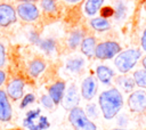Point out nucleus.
<instances>
[{
    "instance_id": "a211bd4d",
    "label": "nucleus",
    "mask_w": 146,
    "mask_h": 130,
    "mask_svg": "<svg viewBox=\"0 0 146 130\" xmlns=\"http://www.w3.org/2000/svg\"><path fill=\"white\" fill-rule=\"evenodd\" d=\"M90 26H91L94 30L98 31V32H105V31L110 30L111 24H110V22H108L106 18H104V17H96V18H92V19L90 21Z\"/></svg>"
},
{
    "instance_id": "4be33fe9",
    "label": "nucleus",
    "mask_w": 146,
    "mask_h": 130,
    "mask_svg": "<svg viewBox=\"0 0 146 130\" xmlns=\"http://www.w3.org/2000/svg\"><path fill=\"white\" fill-rule=\"evenodd\" d=\"M132 78H133V81H135L136 86H138L139 88L146 89V71L145 70L135 71Z\"/></svg>"
},
{
    "instance_id": "5701e85b",
    "label": "nucleus",
    "mask_w": 146,
    "mask_h": 130,
    "mask_svg": "<svg viewBox=\"0 0 146 130\" xmlns=\"http://www.w3.org/2000/svg\"><path fill=\"white\" fill-rule=\"evenodd\" d=\"M39 46L42 50H44L46 52H51L54 51L55 49V46H56V42L55 40L52 39H46V40H42V41H39Z\"/></svg>"
},
{
    "instance_id": "9b49d317",
    "label": "nucleus",
    "mask_w": 146,
    "mask_h": 130,
    "mask_svg": "<svg viewBox=\"0 0 146 130\" xmlns=\"http://www.w3.org/2000/svg\"><path fill=\"white\" fill-rule=\"evenodd\" d=\"M24 92V82L22 79H13L8 86H7V95L13 99V100H18L19 98L23 97Z\"/></svg>"
},
{
    "instance_id": "c756f323",
    "label": "nucleus",
    "mask_w": 146,
    "mask_h": 130,
    "mask_svg": "<svg viewBox=\"0 0 146 130\" xmlns=\"http://www.w3.org/2000/svg\"><path fill=\"white\" fill-rule=\"evenodd\" d=\"M5 62H6V50L3 44L0 43V67L5 65Z\"/></svg>"
},
{
    "instance_id": "9d476101",
    "label": "nucleus",
    "mask_w": 146,
    "mask_h": 130,
    "mask_svg": "<svg viewBox=\"0 0 146 130\" xmlns=\"http://www.w3.org/2000/svg\"><path fill=\"white\" fill-rule=\"evenodd\" d=\"M97 88H98V86H97L96 78L92 76V75L87 76L81 83V95H82V97L87 100L92 99L95 97L96 92H97Z\"/></svg>"
},
{
    "instance_id": "423d86ee",
    "label": "nucleus",
    "mask_w": 146,
    "mask_h": 130,
    "mask_svg": "<svg viewBox=\"0 0 146 130\" xmlns=\"http://www.w3.org/2000/svg\"><path fill=\"white\" fill-rule=\"evenodd\" d=\"M17 16L24 22H34L39 18V9L34 2H22L16 8Z\"/></svg>"
},
{
    "instance_id": "39448f33",
    "label": "nucleus",
    "mask_w": 146,
    "mask_h": 130,
    "mask_svg": "<svg viewBox=\"0 0 146 130\" xmlns=\"http://www.w3.org/2000/svg\"><path fill=\"white\" fill-rule=\"evenodd\" d=\"M24 125L30 130H43L49 127V123L47 117L40 114V109H33L26 114Z\"/></svg>"
},
{
    "instance_id": "c85d7f7f",
    "label": "nucleus",
    "mask_w": 146,
    "mask_h": 130,
    "mask_svg": "<svg viewBox=\"0 0 146 130\" xmlns=\"http://www.w3.org/2000/svg\"><path fill=\"white\" fill-rule=\"evenodd\" d=\"M33 100H34V96H33L32 94H29V95H26V96L24 97V99H23L22 104H21V107H25L26 105H29V104L33 103Z\"/></svg>"
},
{
    "instance_id": "412c9836",
    "label": "nucleus",
    "mask_w": 146,
    "mask_h": 130,
    "mask_svg": "<svg viewBox=\"0 0 146 130\" xmlns=\"http://www.w3.org/2000/svg\"><path fill=\"white\" fill-rule=\"evenodd\" d=\"M83 40V36H82V33L80 31H74L71 33V35L68 36V40H67V44L71 49H75L79 44H81Z\"/></svg>"
},
{
    "instance_id": "72a5a7b5",
    "label": "nucleus",
    "mask_w": 146,
    "mask_h": 130,
    "mask_svg": "<svg viewBox=\"0 0 146 130\" xmlns=\"http://www.w3.org/2000/svg\"><path fill=\"white\" fill-rule=\"evenodd\" d=\"M141 64H143V67H144V70L146 71V56L143 58V60H141Z\"/></svg>"
},
{
    "instance_id": "6e6552de",
    "label": "nucleus",
    "mask_w": 146,
    "mask_h": 130,
    "mask_svg": "<svg viewBox=\"0 0 146 130\" xmlns=\"http://www.w3.org/2000/svg\"><path fill=\"white\" fill-rule=\"evenodd\" d=\"M17 21L16 9L9 3H0V26L7 27Z\"/></svg>"
},
{
    "instance_id": "f257e3e1",
    "label": "nucleus",
    "mask_w": 146,
    "mask_h": 130,
    "mask_svg": "<svg viewBox=\"0 0 146 130\" xmlns=\"http://www.w3.org/2000/svg\"><path fill=\"white\" fill-rule=\"evenodd\" d=\"M100 111L106 120L113 119L123 106L122 94L116 88H111L103 91L98 98Z\"/></svg>"
},
{
    "instance_id": "4468645a",
    "label": "nucleus",
    "mask_w": 146,
    "mask_h": 130,
    "mask_svg": "<svg viewBox=\"0 0 146 130\" xmlns=\"http://www.w3.org/2000/svg\"><path fill=\"white\" fill-rule=\"evenodd\" d=\"M96 46H97V43H96V39L94 36L83 38V40L81 42V51L86 57L91 58L92 56H95Z\"/></svg>"
},
{
    "instance_id": "cd10ccee",
    "label": "nucleus",
    "mask_w": 146,
    "mask_h": 130,
    "mask_svg": "<svg viewBox=\"0 0 146 130\" xmlns=\"http://www.w3.org/2000/svg\"><path fill=\"white\" fill-rule=\"evenodd\" d=\"M100 14H102V17L106 18V17H110V16L114 15V9L111 8V7H104V8L100 10Z\"/></svg>"
},
{
    "instance_id": "aec40b11",
    "label": "nucleus",
    "mask_w": 146,
    "mask_h": 130,
    "mask_svg": "<svg viewBox=\"0 0 146 130\" xmlns=\"http://www.w3.org/2000/svg\"><path fill=\"white\" fill-rule=\"evenodd\" d=\"M83 65H84V60L82 58H74V59H70L66 63V68L70 72L78 73V72H80L82 70Z\"/></svg>"
},
{
    "instance_id": "473e14b6",
    "label": "nucleus",
    "mask_w": 146,
    "mask_h": 130,
    "mask_svg": "<svg viewBox=\"0 0 146 130\" xmlns=\"http://www.w3.org/2000/svg\"><path fill=\"white\" fill-rule=\"evenodd\" d=\"M5 80H6V74H5V72L2 70H0V86L5 82Z\"/></svg>"
},
{
    "instance_id": "f03ea898",
    "label": "nucleus",
    "mask_w": 146,
    "mask_h": 130,
    "mask_svg": "<svg viewBox=\"0 0 146 130\" xmlns=\"http://www.w3.org/2000/svg\"><path fill=\"white\" fill-rule=\"evenodd\" d=\"M140 56H141V52L138 49H127L124 51H121L115 57V60H114L115 67L119 70L120 73L125 74L135 67Z\"/></svg>"
},
{
    "instance_id": "a878e982",
    "label": "nucleus",
    "mask_w": 146,
    "mask_h": 130,
    "mask_svg": "<svg viewBox=\"0 0 146 130\" xmlns=\"http://www.w3.org/2000/svg\"><path fill=\"white\" fill-rule=\"evenodd\" d=\"M87 116H90L92 119H96L98 116V111L95 104H89L87 105Z\"/></svg>"
},
{
    "instance_id": "dca6fc26",
    "label": "nucleus",
    "mask_w": 146,
    "mask_h": 130,
    "mask_svg": "<svg viewBox=\"0 0 146 130\" xmlns=\"http://www.w3.org/2000/svg\"><path fill=\"white\" fill-rule=\"evenodd\" d=\"M116 84L124 91V92H131L136 86L133 78L128 76V75H121L116 78Z\"/></svg>"
},
{
    "instance_id": "ddd939ff",
    "label": "nucleus",
    "mask_w": 146,
    "mask_h": 130,
    "mask_svg": "<svg viewBox=\"0 0 146 130\" xmlns=\"http://www.w3.org/2000/svg\"><path fill=\"white\" fill-rule=\"evenodd\" d=\"M64 91H65V82H63V81H57L49 87V89H48L49 97L52 99L55 105H57L62 101Z\"/></svg>"
},
{
    "instance_id": "bb28decb",
    "label": "nucleus",
    "mask_w": 146,
    "mask_h": 130,
    "mask_svg": "<svg viewBox=\"0 0 146 130\" xmlns=\"http://www.w3.org/2000/svg\"><path fill=\"white\" fill-rule=\"evenodd\" d=\"M41 104H42L44 107H47V108H52V106H54V101H52V99L49 97V95H48V96L43 95V96L41 97Z\"/></svg>"
},
{
    "instance_id": "0eeeda50",
    "label": "nucleus",
    "mask_w": 146,
    "mask_h": 130,
    "mask_svg": "<svg viewBox=\"0 0 146 130\" xmlns=\"http://www.w3.org/2000/svg\"><path fill=\"white\" fill-rule=\"evenodd\" d=\"M128 106L133 113H143L146 111V91H132L128 98Z\"/></svg>"
},
{
    "instance_id": "1a4fd4ad",
    "label": "nucleus",
    "mask_w": 146,
    "mask_h": 130,
    "mask_svg": "<svg viewBox=\"0 0 146 130\" xmlns=\"http://www.w3.org/2000/svg\"><path fill=\"white\" fill-rule=\"evenodd\" d=\"M79 101H80V97H79V94H78V89H76L75 84H71L66 89V91L63 96V99H62L63 107L65 109L71 111L72 108L78 106Z\"/></svg>"
},
{
    "instance_id": "f704fd0d",
    "label": "nucleus",
    "mask_w": 146,
    "mask_h": 130,
    "mask_svg": "<svg viewBox=\"0 0 146 130\" xmlns=\"http://www.w3.org/2000/svg\"><path fill=\"white\" fill-rule=\"evenodd\" d=\"M18 1H21V2H35L36 0H18Z\"/></svg>"
},
{
    "instance_id": "7c9ffc66",
    "label": "nucleus",
    "mask_w": 146,
    "mask_h": 130,
    "mask_svg": "<svg viewBox=\"0 0 146 130\" xmlns=\"http://www.w3.org/2000/svg\"><path fill=\"white\" fill-rule=\"evenodd\" d=\"M140 44H141L143 50L146 51V29L143 32V35H141V39H140Z\"/></svg>"
},
{
    "instance_id": "b1692460",
    "label": "nucleus",
    "mask_w": 146,
    "mask_h": 130,
    "mask_svg": "<svg viewBox=\"0 0 146 130\" xmlns=\"http://www.w3.org/2000/svg\"><path fill=\"white\" fill-rule=\"evenodd\" d=\"M41 7L47 13H54L56 10L55 0H41Z\"/></svg>"
},
{
    "instance_id": "7ed1b4c3",
    "label": "nucleus",
    "mask_w": 146,
    "mask_h": 130,
    "mask_svg": "<svg viewBox=\"0 0 146 130\" xmlns=\"http://www.w3.org/2000/svg\"><path fill=\"white\" fill-rule=\"evenodd\" d=\"M68 120L75 130H97L95 123L90 121L84 111L78 106L70 111Z\"/></svg>"
},
{
    "instance_id": "2eb2a0df",
    "label": "nucleus",
    "mask_w": 146,
    "mask_h": 130,
    "mask_svg": "<svg viewBox=\"0 0 146 130\" xmlns=\"http://www.w3.org/2000/svg\"><path fill=\"white\" fill-rule=\"evenodd\" d=\"M96 74H97L98 80L104 84H110L114 76L113 70L106 65H99L96 70Z\"/></svg>"
},
{
    "instance_id": "f8f14e48",
    "label": "nucleus",
    "mask_w": 146,
    "mask_h": 130,
    "mask_svg": "<svg viewBox=\"0 0 146 130\" xmlns=\"http://www.w3.org/2000/svg\"><path fill=\"white\" fill-rule=\"evenodd\" d=\"M11 119V106L6 91L0 90V121L8 122Z\"/></svg>"
},
{
    "instance_id": "f3484780",
    "label": "nucleus",
    "mask_w": 146,
    "mask_h": 130,
    "mask_svg": "<svg viewBox=\"0 0 146 130\" xmlns=\"http://www.w3.org/2000/svg\"><path fill=\"white\" fill-rule=\"evenodd\" d=\"M104 3V0H87L84 3V11L87 15L89 16H94L96 15L99 9L102 8Z\"/></svg>"
},
{
    "instance_id": "2f4dec72",
    "label": "nucleus",
    "mask_w": 146,
    "mask_h": 130,
    "mask_svg": "<svg viewBox=\"0 0 146 130\" xmlns=\"http://www.w3.org/2000/svg\"><path fill=\"white\" fill-rule=\"evenodd\" d=\"M117 123L121 125V127H125L127 125V123H128V121H127V119H125V116H121L120 119H119V121H117Z\"/></svg>"
},
{
    "instance_id": "e433bc0d",
    "label": "nucleus",
    "mask_w": 146,
    "mask_h": 130,
    "mask_svg": "<svg viewBox=\"0 0 146 130\" xmlns=\"http://www.w3.org/2000/svg\"><path fill=\"white\" fill-rule=\"evenodd\" d=\"M112 130H128V129H124V128H116V129H112Z\"/></svg>"
},
{
    "instance_id": "20e7f679",
    "label": "nucleus",
    "mask_w": 146,
    "mask_h": 130,
    "mask_svg": "<svg viewBox=\"0 0 146 130\" xmlns=\"http://www.w3.org/2000/svg\"><path fill=\"white\" fill-rule=\"evenodd\" d=\"M121 52V46L116 41H104L96 46L95 57L100 60L111 59Z\"/></svg>"
},
{
    "instance_id": "6ab92c4d",
    "label": "nucleus",
    "mask_w": 146,
    "mask_h": 130,
    "mask_svg": "<svg viewBox=\"0 0 146 130\" xmlns=\"http://www.w3.org/2000/svg\"><path fill=\"white\" fill-rule=\"evenodd\" d=\"M44 68H46V64L41 59H33L29 65V73L33 78H36L44 71Z\"/></svg>"
},
{
    "instance_id": "c9c22d12",
    "label": "nucleus",
    "mask_w": 146,
    "mask_h": 130,
    "mask_svg": "<svg viewBox=\"0 0 146 130\" xmlns=\"http://www.w3.org/2000/svg\"><path fill=\"white\" fill-rule=\"evenodd\" d=\"M65 1H67V2H70V3H75V2H79V1H81V0H65Z\"/></svg>"
},
{
    "instance_id": "393cba45",
    "label": "nucleus",
    "mask_w": 146,
    "mask_h": 130,
    "mask_svg": "<svg viewBox=\"0 0 146 130\" xmlns=\"http://www.w3.org/2000/svg\"><path fill=\"white\" fill-rule=\"evenodd\" d=\"M125 14V7L123 5V2L119 1L116 3V7H115V10H114V15H115V18L116 19H121Z\"/></svg>"
}]
</instances>
